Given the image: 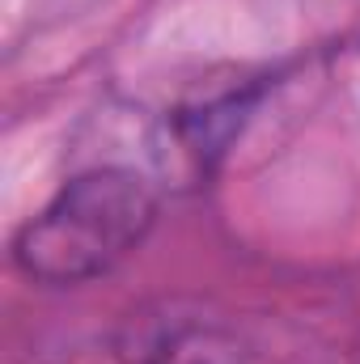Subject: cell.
I'll return each mask as SVG.
<instances>
[{
  "label": "cell",
  "instance_id": "1",
  "mask_svg": "<svg viewBox=\"0 0 360 364\" xmlns=\"http://www.w3.org/2000/svg\"><path fill=\"white\" fill-rule=\"evenodd\" d=\"M157 220L153 186L132 170H90L73 178L13 242V259L30 279L81 284L132 255Z\"/></svg>",
  "mask_w": 360,
  "mask_h": 364
},
{
  "label": "cell",
  "instance_id": "2",
  "mask_svg": "<svg viewBox=\"0 0 360 364\" xmlns=\"http://www.w3.org/2000/svg\"><path fill=\"white\" fill-rule=\"evenodd\" d=\"M233 343L212 331V326H199V322H157L140 348L132 364H233Z\"/></svg>",
  "mask_w": 360,
  "mask_h": 364
}]
</instances>
